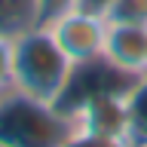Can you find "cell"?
<instances>
[{
	"label": "cell",
	"mask_w": 147,
	"mask_h": 147,
	"mask_svg": "<svg viewBox=\"0 0 147 147\" xmlns=\"http://www.w3.org/2000/svg\"><path fill=\"white\" fill-rule=\"evenodd\" d=\"M16 40V89L49 104H64L77 77V64L46 25H28L12 34Z\"/></svg>",
	"instance_id": "obj_1"
},
{
	"label": "cell",
	"mask_w": 147,
	"mask_h": 147,
	"mask_svg": "<svg viewBox=\"0 0 147 147\" xmlns=\"http://www.w3.org/2000/svg\"><path fill=\"white\" fill-rule=\"evenodd\" d=\"M71 129V113L64 104H49L18 89L0 95V144L67 147Z\"/></svg>",
	"instance_id": "obj_2"
},
{
	"label": "cell",
	"mask_w": 147,
	"mask_h": 147,
	"mask_svg": "<svg viewBox=\"0 0 147 147\" xmlns=\"http://www.w3.org/2000/svg\"><path fill=\"white\" fill-rule=\"evenodd\" d=\"M71 113V132H89V135H104L138 144L135 135V119H132V101L126 89H98L89 92L86 98L64 104Z\"/></svg>",
	"instance_id": "obj_3"
},
{
	"label": "cell",
	"mask_w": 147,
	"mask_h": 147,
	"mask_svg": "<svg viewBox=\"0 0 147 147\" xmlns=\"http://www.w3.org/2000/svg\"><path fill=\"white\" fill-rule=\"evenodd\" d=\"M49 31L55 34L58 46L71 55V61L77 67H92L101 64L104 55V43H107V18L95 12V9H83L74 6L67 12H61L58 18L49 22Z\"/></svg>",
	"instance_id": "obj_4"
},
{
	"label": "cell",
	"mask_w": 147,
	"mask_h": 147,
	"mask_svg": "<svg viewBox=\"0 0 147 147\" xmlns=\"http://www.w3.org/2000/svg\"><path fill=\"white\" fill-rule=\"evenodd\" d=\"M101 64L117 77H147V25H110Z\"/></svg>",
	"instance_id": "obj_5"
},
{
	"label": "cell",
	"mask_w": 147,
	"mask_h": 147,
	"mask_svg": "<svg viewBox=\"0 0 147 147\" xmlns=\"http://www.w3.org/2000/svg\"><path fill=\"white\" fill-rule=\"evenodd\" d=\"M101 16L110 25H147V0H110Z\"/></svg>",
	"instance_id": "obj_6"
},
{
	"label": "cell",
	"mask_w": 147,
	"mask_h": 147,
	"mask_svg": "<svg viewBox=\"0 0 147 147\" xmlns=\"http://www.w3.org/2000/svg\"><path fill=\"white\" fill-rule=\"evenodd\" d=\"M34 25V0H0V31L16 34Z\"/></svg>",
	"instance_id": "obj_7"
},
{
	"label": "cell",
	"mask_w": 147,
	"mask_h": 147,
	"mask_svg": "<svg viewBox=\"0 0 147 147\" xmlns=\"http://www.w3.org/2000/svg\"><path fill=\"white\" fill-rule=\"evenodd\" d=\"M16 89V40L0 31V95Z\"/></svg>",
	"instance_id": "obj_8"
},
{
	"label": "cell",
	"mask_w": 147,
	"mask_h": 147,
	"mask_svg": "<svg viewBox=\"0 0 147 147\" xmlns=\"http://www.w3.org/2000/svg\"><path fill=\"white\" fill-rule=\"evenodd\" d=\"M80 0H34V25H49L61 12L74 9Z\"/></svg>",
	"instance_id": "obj_9"
},
{
	"label": "cell",
	"mask_w": 147,
	"mask_h": 147,
	"mask_svg": "<svg viewBox=\"0 0 147 147\" xmlns=\"http://www.w3.org/2000/svg\"><path fill=\"white\" fill-rule=\"evenodd\" d=\"M67 147H135V144L117 141V138H104V135H89V132H71Z\"/></svg>",
	"instance_id": "obj_10"
},
{
	"label": "cell",
	"mask_w": 147,
	"mask_h": 147,
	"mask_svg": "<svg viewBox=\"0 0 147 147\" xmlns=\"http://www.w3.org/2000/svg\"><path fill=\"white\" fill-rule=\"evenodd\" d=\"M110 0H80L77 6H83V9H95V12H101V9L107 6Z\"/></svg>",
	"instance_id": "obj_11"
},
{
	"label": "cell",
	"mask_w": 147,
	"mask_h": 147,
	"mask_svg": "<svg viewBox=\"0 0 147 147\" xmlns=\"http://www.w3.org/2000/svg\"><path fill=\"white\" fill-rule=\"evenodd\" d=\"M135 147H147V144H144V141H138V144H135Z\"/></svg>",
	"instance_id": "obj_12"
},
{
	"label": "cell",
	"mask_w": 147,
	"mask_h": 147,
	"mask_svg": "<svg viewBox=\"0 0 147 147\" xmlns=\"http://www.w3.org/2000/svg\"><path fill=\"white\" fill-rule=\"evenodd\" d=\"M0 147H6V144H0Z\"/></svg>",
	"instance_id": "obj_13"
}]
</instances>
